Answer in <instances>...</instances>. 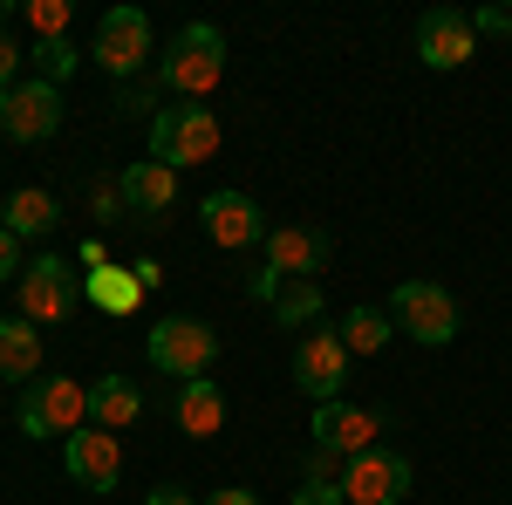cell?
Masks as SVG:
<instances>
[{
	"label": "cell",
	"instance_id": "cell-1",
	"mask_svg": "<svg viewBox=\"0 0 512 505\" xmlns=\"http://www.w3.org/2000/svg\"><path fill=\"white\" fill-rule=\"evenodd\" d=\"M219 82H226V35L212 21H185L158 55V89H171L178 103H205Z\"/></svg>",
	"mask_w": 512,
	"mask_h": 505
},
{
	"label": "cell",
	"instance_id": "cell-2",
	"mask_svg": "<svg viewBox=\"0 0 512 505\" xmlns=\"http://www.w3.org/2000/svg\"><path fill=\"white\" fill-rule=\"evenodd\" d=\"M219 362V328L198 321V314H164L151 328V369L171 383H198L205 369Z\"/></svg>",
	"mask_w": 512,
	"mask_h": 505
},
{
	"label": "cell",
	"instance_id": "cell-3",
	"mask_svg": "<svg viewBox=\"0 0 512 505\" xmlns=\"http://www.w3.org/2000/svg\"><path fill=\"white\" fill-rule=\"evenodd\" d=\"M390 321L410 335V342H424V349H444V342H458V294L451 287H437V280H396L390 294Z\"/></svg>",
	"mask_w": 512,
	"mask_h": 505
},
{
	"label": "cell",
	"instance_id": "cell-4",
	"mask_svg": "<svg viewBox=\"0 0 512 505\" xmlns=\"http://www.w3.org/2000/svg\"><path fill=\"white\" fill-rule=\"evenodd\" d=\"M76 308H82L76 260H62V253H35V260L21 267V321L55 328V321H76Z\"/></svg>",
	"mask_w": 512,
	"mask_h": 505
},
{
	"label": "cell",
	"instance_id": "cell-5",
	"mask_svg": "<svg viewBox=\"0 0 512 505\" xmlns=\"http://www.w3.org/2000/svg\"><path fill=\"white\" fill-rule=\"evenodd\" d=\"M21 437H76L89 424V389L76 376H41L21 389V410H14Z\"/></svg>",
	"mask_w": 512,
	"mask_h": 505
},
{
	"label": "cell",
	"instance_id": "cell-6",
	"mask_svg": "<svg viewBox=\"0 0 512 505\" xmlns=\"http://www.w3.org/2000/svg\"><path fill=\"white\" fill-rule=\"evenodd\" d=\"M219 151V117L205 103H171L151 117V164L178 171V164H205Z\"/></svg>",
	"mask_w": 512,
	"mask_h": 505
},
{
	"label": "cell",
	"instance_id": "cell-7",
	"mask_svg": "<svg viewBox=\"0 0 512 505\" xmlns=\"http://www.w3.org/2000/svg\"><path fill=\"white\" fill-rule=\"evenodd\" d=\"M151 55L158 48H151V14L144 7H110L96 21V35H89V62H103L117 82H137Z\"/></svg>",
	"mask_w": 512,
	"mask_h": 505
},
{
	"label": "cell",
	"instance_id": "cell-8",
	"mask_svg": "<svg viewBox=\"0 0 512 505\" xmlns=\"http://www.w3.org/2000/svg\"><path fill=\"white\" fill-rule=\"evenodd\" d=\"M335 485H342V499H349V505H403V499H410V485H417V471H410L403 451H383V444H376V451L349 458Z\"/></svg>",
	"mask_w": 512,
	"mask_h": 505
},
{
	"label": "cell",
	"instance_id": "cell-9",
	"mask_svg": "<svg viewBox=\"0 0 512 505\" xmlns=\"http://www.w3.org/2000/svg\"><path fill=\"white\" fill-rule=\"evenodd\" d=\"M62 130V89L41 76H21L7 96H0V137L14 144H48Z\"/></svg>",
	"mask_w": 512,
	"mask_h": 505
},
{
	"label": "cell",
	"instance_id": "cell-10",
	"mask_svg": "<svg viewBox=\"0 0 512 505\" xmlns=\"http://www.w3.org/2000/svg\"><path fill=\"white\" fill-rule=\"evenodd\" d=\"M321 451H335L342 465L362 458V451H376V437H383V417L369 410V403H349V396H335V403H315V424H308Z\"/></svg>",
	"mask_w": 512,
	"mask_h": 505
},
{
	"label": "cell",
	"instance_id": "cell-11",
	"mask_svg": "<svg viewBox=\"0 0 512 505\" xmlns=\"http://www.w3.org/2000/svg\"><path fill=\"white\" fill-rule=\"evenodd\" d=\"M294 383L308 389L315 403H335V396L349 389V349H342L335 328H308V335L294 342Z\"/></svg>",
	"mask_w": 512,
	"mask_h": 505
},
{
	"label": "cell",
	"instance_id": "cell-12",
	"mask_svg": "<svg viewBox=\"0 0 512 505\" xmlns=\"http://www.w3.org/2000/svg\"><path fill=\"white\" fill-rule=\"evenodd\" d=\"M62 471L76 478L82 492H117V478H123V444L110 437V430L82 424L76 437H62Z\"/></svg>",
	"mask_w": 512,
	"mask_h": 505
},
{
	"label": "cell",
	"instance_id": "cell-13",
	"mask_svg": "<svg viewBox=\"0 0 512 505\" xmlns=\"http://www.w3.org/2000/svg\"><path fill=\"white\" fill-rule=\"evenodd\" d=\"M198 219H205V239L212 246H226V253H239V246H267V212L253 205L246 192H212L205 205H198Z\"/></svg>",
	"mask_w": 512,
	"mask_h": 505
},
{
	"label": "cell",
	"instance_id": "cell-14",
	"mask_svg": "<svg viewBox=\"0 0 512 505\" xmlns=\"http://www.w3.org/2000/svg\"><path fill=\"white\" fill-rule=\"evenodd\" d=\"M417 55H424V69H465V62L478 55L472 14H458V7H431V14L417 21Z\"/></svg>",
	"mask_w": 512,
	"mask_h": 505
},
{
	"label": "cell",
	"instance_id": "cell-15",
	"mask_svg": "<svg viewBox=\"0 0 512 505\" xmlns=\"http://www.w3.org/2000/svg\"><path fill=\"white\" fill-rule=\"evenodd\" d=\"M328 267V233H308V226H274L267 233V273L280 287L287 280H315Z\"/></svg>",
	"mask_w": 512,
	"mask_h": 505
},
{
	"label": "cell",
	"instance_id": "cell-16",
	"mask_svg": "<svg viewBox=\"0 0 512 505\" xmlns=\"http://www.w3.org/2000/svg\"><path fill=\"white\" fill-rule=\"evenodd\" d=\"M0 226L14 239H48L62 226V198L41 192V185H21V192H7V205H0Z\"/></svg>",
	"mask_w": 512,
	"mask_h": 505
},
{
	"label": "cell",
	"instance_id": "cell-17",
	"mask_svg": "<svg viewBox=\"0 0 512 505\" xmlns=\"http://www.w3.org/2000/svg\"><path fill=\"white\" fill-rule=\"evenodd\" d=\"M137 417H144V389L130 383V376H96V383H89V424L96 430L117 437V430H130Z\"/></svg>",
	"mask_w": 512,
	"mask_h": 505
},
{
	"label": "cell",
	"instance_id": "cell-18",
	"mask_svg": "<svg viewBox=\"0 0 512 505\" xmlns=\"http://www.w3.org/2000/svg\"><path fill=\"white\" fill-rule=\"evenodd\" d=\"M171 417H178V430L185 437H219L226 430V389L219 383H178V396H171Z\"/></svg>",
	"mask_w": 512,
	"mask_h": 505
},
{
	"label": "cell",
	"instance_id": "cell-19",
	"mask_svg": "<svg viewBox=\"0 0 512 505\" xmlns=\"http://www.w3.org/2000/svg\"><path fill=\"white\" fill-rule=\"evenodd\" d=\"M117 192H123V205H130V212L158 219V212H171V205H178V171H164V164H151V157H144V164H130V171L117 178Z\"/></svg>",
	"mask_w": 512,
	"mask_h": 505
},
{
	"label": "cell",
	"instance_id": "cell-20",
	"mask_svg": "<svg viewBox=\"0 0 512 505\" xmlns=\"http://www.w3.org/2000/svg\"><path fill=\"white\" fill-rule=\"evenodd\" d=\"M82 301L96 314H137L144 308V280H137V267H103L96 273H82Z\"/></svg>",
	"mask_w": 512,
	"mask_h": 505
},
{
	"label": "cell",
	"instance_id": "cell-21",
	"mask_svg": "<svg viewBox=\"0 0 512 505\" xmlns=\"http://www.w3.org/2000/svg\"><path fill=\"white\" fill-rule=\"evenodd\" d=\"M0 383H41V328L21 314L0 321Z\"/></svg>",
	"mask_w": 512,
	"mask_h": 505
},
{
	"label": "cell",
	"instance_id": "cell-22",
	"mask_svg": "<svg viewBox=\"0 0 512 505\" xmlns=\"http://www.w3.org/2000/svg\"><path fill=\"white\" fill-rule=\"evenodd\" d=\"M335 335H342L349 355H383L390 335H396V321H390V308H349V321H342Z\"/></svg>",
	"mask_w": 512,
	"mask_h": 505
},
{
	"label": "cell",
	"instance_id": "cell-23",
	"mask_svg": "<svg viewBox=\"0 0 512 505\" xmlns=\"http://www.w3.org/2000/svg\"><path fill=\"white\" fill-rule=\"evenodd\" d=\"M321 280H287L280 287V301H274V321L280 328H308V321H321Z\"/></svg>",
	"mask_w": 512,
	"mask_h": 505
},
{
	"label": "cell",
	"instance_id": "cell-24",
	"mask_svg": "<svg viewBox=\"0 0 512 505\" xmlns=\"http://www.w3.org/2000/svg\"><path fill=\"white\" fill-rule=\"evenodd\" d=\"M28 55H35L41 82H55V89H62V82L76 76V41H69V35H55V41H35Z\"/></svg>",
	"mask_w": 512,
	"mask_h": 505
},
{
	"label": "cell",
	"instance_id": "cell-25",
	"mask_svg": "<svg viewBox=\"0 0 512 505\" xmlns=\"http://www.w3.org/2000/svg\"><path fill=\"white\" fill-rule=\"evenodd\" d=\"M21 21H28V35H35V41L69 35V0H28V7H21Z\"/></svg>",
	"mask_w": 512,
	"mask_h": 505
},
{
	"label": "cell",
	"instance_id": "cell-26",
	"mask_svg": "<svg viewBox=\"0 0 512 505\" xmlns=\"http://www.w3.org/2000/svg\"><path fill=\"white\" fill-rule=\"evenodd\" d=\"M294 505H349V499H342V485H335V478H308V485L294 492Z\"/></svg>",
	"mask_w": 512,
	"mask_h": 505
},
{
	"label": "cell",
	"instance_id": "cell-27",
	"mask_svg": "<svg viewBox=\"0 0 512 505\" xmlns=\"http://www.w3.org/2000/svg\"><path fill=\"white\" fill-rule=\"evenodd\" d=\"M14 82H21V41H14L7 28H0V96H7Z\"/></svg>",
	"mask_w": 512,
	"mask_h": 505
},
{
	"label": "cell",
	"instance_id": "cell-28",
	"mask_svg": "<svg viewBox=\"0 0 512 505\" xmlns=\"http://www.w3.org/2000/svg\"><path fill=\"white\" fill-rule=\"evenodd\" d=\"M117 110L130 117V110H151V82L137 76V82H117Z\"/></svg>",
	"mask_w": 512,
	"mask_h": 505
},
{
	"label": "cell",
	"instance_id": "cell-29",
	"mask_svg": "<svg viewBox=\"0 0 512 505\" xmlns=\"http://www.w3.org/2000/svg\"><path fill=\"white\" fill-rule=\"evenodd\" d=\"M472 28L478 35H512V14L506 7H472Z\"/></svg>",
	"mask_w": 512,
	"mask_h": 505
},
{
	"label": "cell",
	"instance_id": "cell-30",
	"mask_svg": "<svg viewBox=\"0 0 512 505\" xmlns=\"http://www.w3.org/2000/svg\"><path fill=\"white\" fill-rule=\"evenodd\" d=\"M0 280H21V239L0 226Z\"/></svg>",
	"mask_w": 512,
	"mask_h": 505
},
{
	"label": "cell",
	"instance_id": "cell-31",
	"mask_svg": "<svg viewBox=\"0 0 512 505\" xmlns=\"http://www.w3.org/2000/svg\"><path fill=\"white\" fill-rule=\"evenodd\" d=\"M205 505H260L253 485H219V492H205Z\"/></svg>",
	"mask_w": 512,
	"mask_h": 505
},
{
	"label": "cell",
	"instance_id": "cell-32",
	"mask_svg": "<svg viewBox=\"0 0 512 505\" xmlns=\"http://www.w3.org/2000/svg\"><path fill=\"white\" fill-rule=\"evenodd\" d=\"M89 205H96V219H117V212H130L117 185H96V198H89Z\"/></svg>",
	"mask_w": 512,
	"mask_h": 505
},
{
	"label": "cell",
	"instance_id": "cell-33",
	"mask_svg": "<svg viewBox=\"0 0 512 505\" xmlns=\"http://www.w3.org/2000/svg\"><path fill=\"white\" fill-rule=\"evenodd\" d=\"M144 505H205V499H192L185 485H158V492H151V499H144Z\"/></svg>",
	"mask_w": 512,
	"mask_h": 505
},
{
	"label": "cell",
	"instance_id": "cell-34",
	"mask_svg": "<svg viewBox=\"0 0 512 505\" xmlns=\"http://www.w3.org/2000/svg\"><path fill=\"white\" fill-rule=\"evenodd\" d=\"M14 7H21V0H0V21H7V14H14Z\"/></svg>",
	"mask_w": 512,
	"mask_h": 505
},
{
	"label": "cell",
	"instance_id": "cell-35",
	"mask_svg": "<svg viewBox=\"0 0 512 505\" xmlns=\"http://www.w3.org/2000/svg\"><path fill=\"white\" fill-rule=\"evenodd\" d=\"M506 41H512V35H506Z\"/></svg>",
	"mask_w": 512,
	"mask_h": 505
}]
</instances>
